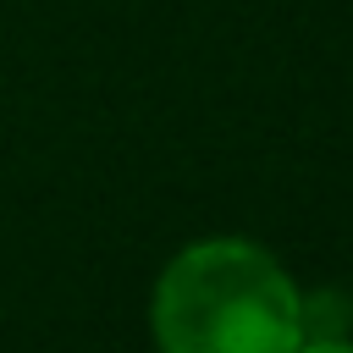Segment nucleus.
Here are the masks:
<instances>
[{"instance_id": "obj_1", "label": "nucleus", "mask_w": 353, "mask_h": 353, "mask_svg": "<svg viewBox=\"0 0 353 353\" xmlns=\"http://www.w3.org/2000/svg\"><path fill=\"white\" fill-rule=\"evenodd\" d=\"M298 281L248 237L188 243L154 281L149 331L160 353H298Z\"/></svg>"}, {"instance_id": "obj_2", "label": "nucleus", "mask_w": 353, "mask_h": 353, "mask_svg": "<svg viewBox=\"0 0 353 353\" xmlns=\"http://www.w3.org/2000/svg\"><path fill=\"white\" fill-rule=\"evenodd\" d=\"M298 320H303V342L353 336V292H342V287H314V292L298 298Z\"/></svg>"}, {"instance_id": "obj_3", "label": "nucleus", "mask_w": 353, "mask_h": 353, "mask_svg": "<svg viewBox=\"0 0 353 353\" xmlns=\"http://www.w3.org/2000/svg\"><path fill=\"white\" fill-rule=\"evenodd\" d=\"M298 353H353V336H320V342H298Z\"/></svg>"}]
</instances>
